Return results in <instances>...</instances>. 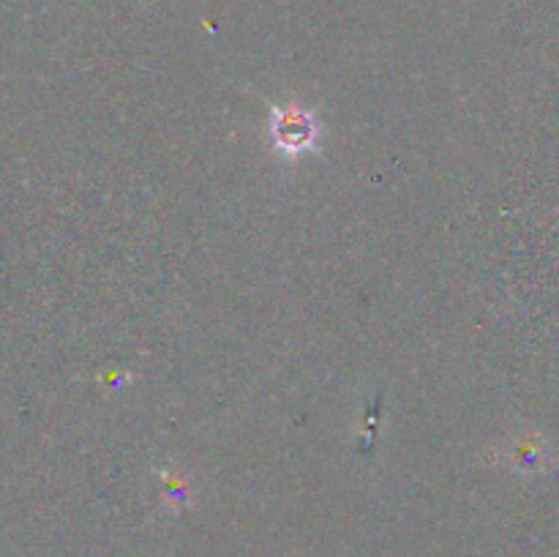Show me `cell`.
<instances>
[{
	"label": "cell",
	"instance_id": "obj_1",
	"mask_svg": "<svg viewBox=\"0 0 559 557\" xmlns=\"http://www.w3.org/2000/svg\"><path fill=\"white\" fill-rule=\"evenodd\" d=\"M267 134L278 156L298 158L314 151L320 142V126L317 115L300 104H273Z\"/></svg>",
	"mask_w": 559,
	"mask_h": 557
},
{
	"label": "cell",
	"instance_id": "obj_2",
	"mask_svg": "<svg viewBox=\"0 0 559 557\" xmlns=\"http://www.w3.org/2000/svg\"><path fill=\"white\" fill-rule=\"evenodd\" d=\"M508 459H511L519 470L535 473V470H544V464L549 462V453H546V448L540 446L535 437H524V440H516L508 448Z\"/></svg>",
	"mask_w": 559,
	"mask_h": 557
}]
</instances>
